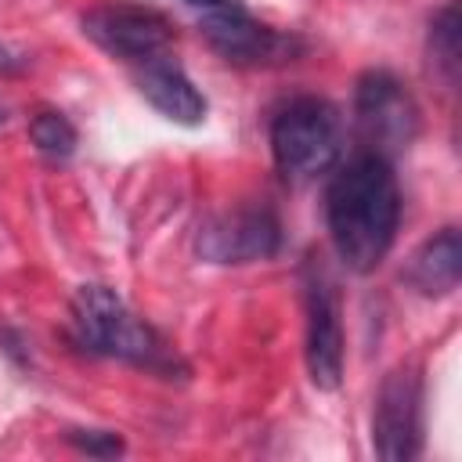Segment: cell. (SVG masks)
Returning a JSON list of instances; mask_svg holds the SVG:
<instances>
[{
  "label": "cell",
  "instance_id": "5",
  "mask_svg": "<svg viewBox=\"0 0 462 462\" xmlns=\"http://www.w3.org/2000/svg\"><path fill=\"white\" fill-rule=\"evenodd\" d=\"M83 36L119 61H148L170 54L173 25L166 14L141 4H97L83 14Z\"/></svg>",
  "mask_w": 462,
  "mask_h": 462
},
{
  "label": "cell",
  "instance_id": "8",
  "mask_svg": "<svg viewBox=\"0 0 462 462\" xmlns=\"http://www.w3.org/2000/svg\"><path fill=\"white\" fill-rule=\"evenodd\" d=\"M202 36L231 65H282V61H292L296 54H303L300 36L282 32V29L253 18L245 11V4L235 7V11L206 14L202 18Z\"/></svg>",
  "mask_w": 462,
  "mask_h": 462
},
{
  "label": "cell",
  "instance_id": "1",
  "mask_svg": "<svg viewBox=\"0 0 462 462\" xmlns=\"http://www.w3.org/2000/svg\"><path fill=\"white\" fill-rule=\"evenodd\" d=\"M325 220L336 256L357 271H375L401 224V191L390 159L375 152L350 155L325 188Z\"/></svg>",
  "mask_w": 462,
  "mask_h": 462
},
{
  "label": "cell",
  "instance_id": "4",
  "mask_svg": "<svg viewBox=\"0 0 462 462\" xmlns=\"http://www.w3.org/2000/svg\"><path fill=\"white\" fill-rule=\"evenodd\" d=\"M354 126L365 141V152L390 159L415 141L419 105L393 72L368 69L354 87Z\"/></svg>",
  "mask_w": 462,
  "mask_h": 462
},
{
  "label": "cell",
  "instance_id": "2",
  "mask_svg": "<svg viewBox=\"0 0 462 462\" xmlns=\"http://www.w3.org/2000/svg\"><path fill=\"white\" fill-rule=\"evenodd\" d=\"M69 332L72 343L97 357H116L159 375H170L177 368V357L159 339V332L137 318L116 289L108 285H79L69 303Z\"/></svg>",
  "mask_w": 462,
  "mask_h": 462
},
{
  "label": "cell",
  "instance_id": "10",
  "mask_svg": "<svg viewBox=\"0 0 462 462\" xmlns=\"http://www.w3.org/2000/svg\"><path fill=\"white\" fill-rule=\"evenodd\" d=\"M134 83H137L141 97H144L159 116H166L170 123L199 126V123L206 119V112H209L202 90L191 83V76H188L170 54L137 61V65H134Z\"/></svg>",
  "mask_w": 462,
  "mask_h": 462
},
{
  "label": "cell",
  "instance_id": "14",
  "mask_svg": "<svg viewBox=\"0 0 462 462\" xmlns=\"http://www.w3.org/2000/svg\"><path fill=\"white\" fill-rule=\"evenodd\" d=\"M65 440H69L76 451L94 455V458H116V455H123V451H126L123 437H119V433H112V430H69V433H65Z\"/></svg>",
  "mask_w": 462,
  "mask_h": 462
},
{
  "label": "cell",
  "instance_id": "3",
  "mask_svg": "<svg viewBox=\"0 0 462 462\" xmlns=\"http://www.w3.org/2000/svg\"><path fill=\"white\" fill-rule=\"evenodd\" d=\"M343 152L339 108L318 94L285 101L271 119V155L285 180L303 184L332 170Z\"/></svg>",
  "mask_w": 462,
  "mask_h": 462
},
{
  "label": "cell",
  "instance_id": "6",
  "mask_svg": "<svg viewBox=\"0 0 462 462\" xmlns=\"http://www.w3.org/2000/svg\"><path fill=\"white\" fill-rule=\"evenodd\" d=\"M372 444L386 462H408L422 451V379L415 368H393L372 411Z\"/></svg>",
  "mask_w": 462,
  "mask_h": 462
},
{
  "label": "cell",
  "instance_id": "9",
  "mask_svg": "<svg viewBox=\"0 0 462 462\" xmlns=\"http://www.w3.org/2000/svg\"><path fill=\"white\" fill-rule=\"evenodd\" d=\"M307 303V372L318 390H336L343 379V321L332 282L310 271L303 282Z\"/></svg>",
  "mask_w": 462,
  "mask_h": 462
},
{
  "label": "cell",
  "instance_id": "11",
  "mask_svg": "<svg viewBox=\"0 0 462 462\" xmlns=\"http://www.w3.org/2000/svg\"><path fill=\"white\" fill-rule=\"evenodd\" d=\"M458 274H462V242L455 227H440L433 238H426L404 267V282L422 296L455 292Z\"/></svg>",
  "mask_w": 462,
  "mask_h": 462
},
{
  "label": "cell",
  "instance_id": "12",
  "mask_svg": "<svg viewBox=\"0 0 462 462\" xmlns=\"http://www.w3.org/2000/svg\"><path fill=\"white\" fill-rule=\"evenodd\" d=\"M29 141H32V148H36L43 159L65 162V159H72V152H76V144H79V134H76V126L69 123V116H61L58 108H40V112H32V119H29Z\"/></svg>",
  "mask_w": 462,
  "mask_h": 462
},
{
  "label": "cell",
  "instance_id": "16",
  "mask_svg": "<svg viewBox=\"0 0 462 462\" xmlns=\"http://www.w3.org/2000/svg\"><path fill=\"white\" fill-rule=\"evenodd\" d=\"M18 69H22V58H18L11 47L0 43V76H14Z\"/></svg>",
  "mask_w": 462,
  "mask_h": 462
},
{
  "label": "cell",
  "instance_id": "13",
  "mask_svg": "<svg viewBox=\"0 0 462 462\" xmlns=\"http://www.w3.org/2000/svg\"><path fill=\"white\" fill-rule=\"evenodd\" d=\"M430 65L444 76V83H455V76H458V7H455V0H448L430 22Z\"/></svg>",
  "mask_w": 462,
  "mask_h": 462
},
{
  "label": "cell",
  "instance_id": "17",
  "mask_svg": "<svg viewBox=\"0 0 462 462\" xmlns=\"http://www.w3.org/2000/svg\"><path fill=\"white\" fill-rule=\"evenodd\" d=\"M4 123H7V105L0 101V126H4Z\"/></svg>",
  "mask_w": 462,
  "mask_h": 462
},
{
  "label": "cell",
  "instance_id": "7",
  "mask_svg": "<svg viewBox=\"0 0 462 462\" xmlns=\"http://www.w3.org/2000/svg\"><path fill=\"white\" fill-rule=\"evenodd\" d=\"M282 249V224L271 206H238L202 224L199 256L209 263H256Z\"/></svg>",
  "mask_w": 462,
  "mask_h": 462
},
{
  "label": "cell",
  "instance_id": "15",
  "mask_svg": "<svg viewBox=\"0 0 462 462\" xmlns=\"http://www.w3.org/2000/svg\"><path fill=\"white\" fill-rule=\"evenodd\" d=\"M191 11H199V18H206V14H220V11H235V7H242V0H184Z\"/></svg>",
  "mask_w": 462,
  "mask_h": 462
}]
</instances>
